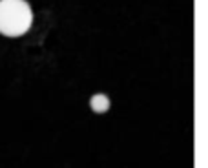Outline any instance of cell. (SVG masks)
<instances>
[{
    "instance_id": "cell-1",
    "label": "cell",
    "mask_w": 208,
    "mask_h": 168,
    "mask_svg": "<svg viewBox=\"0 0 208 168\" xmlns=\"http://www.w3.org/2000/svg\"><path fill=\"white\" fill-rule=\"evenodd\" d=\"M31 7L26 0H0V33L20 37L31 26Z\"/></svg>"
},
{
    "instance_id": "cell-2",
    "label": "cell",
    "mask_w": 208,
    "mask_h": 168,
    "mask_svg": "<svg viewBox=\"0 0 208 168\" xmlns=\"http://www.w3.org/2000/svg\"><path fill=\"white\" fill-rule=\"evenodd\" d=\"M89 106H91V110H93V111L102 113V111H106V110L110 108V99H108L106 95H102V93L93 95V97L89 99Z\"/></svg>"
}]
</instances>
